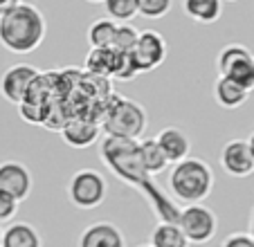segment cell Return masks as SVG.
Segmentation results:
<instances>
[{"mask_svg": "<svg viewBox=\"0 0 254 247\" xmlns=\"http://www.w3.org/2000/svg\"><path fill=\"white\" fill-rule=\"evenodd\" d=\"M48 25L45 16L32 2H18L0 16V45L14 54H29L43 43Z\"/></svg>", "mask_w": 254, "mask_h": 247, "instance_id": "2", "label": "cell"}, {"mask_svg": "<svg viewBox=\"0 0 254 247\" xmlns=\"http://www.w3.org/2000/svg\"><path fill=\"white\" fill-rule=\"evenodd\" d=\"M214 186V173L209 164L198 157H185L169 173V189L178 200L187 204H200Z\"/></svg>", "mask_w": 254, "mask_h": 247, "instance_id": "3", "label": "cell"}, {"mask_svg": "<svg viewBox=\"0 0 254 247\" xmlns=\"http://www.w3.org/2000/svg\"><path fill=\"white\" fill-rule=\"evenodd\" d=\"M183 11L196 23L211 25L221 18L223 0H183Z\"/></svg>", "mask_w": 254, "mask_h": 247, "instance_id": "19", "label": "cell"}, {"mask_svg": "<svg viewBox=\"0 0 254 247\" xmlns=\"http://www.w3.org/2000/svg\"><path fill=\"white\" fill-rule=\"evenodd\" d=\"M0 243H2V227H0Z\"/></svg>", "mask_w": 254, "mask_h": 247, "instance_id": "32", "label": "cell"}, {"mask_svg": "<svg viewBox=\"0 0 254 247\" xmlns=\"http://www.w3.org/2000/svg\"><path fill=\"white\" fill-rule=\"evenodd\" d=\"M137 247H151V245H137Z\"/></svg>", "mask_w": 254, "mask_h": 247, "instance_id": "33", "label": "cell"}, {"mask_svg": "<svg viewBox=\"0 0 254 247\" xmlns=\"http://www.w3.org/2000/svg\"><path fill=\"white\" fill-rule=\"evenodd\" d=\"M155 142H158L160 148L164 151L169 164H171V162L178 164L180 160L189 157V148H191L189 137H187L185 130L176 128V126H167V128H162L158 135H155Z\"/></svg>", "mask_w": 254, "mask_h": 247, "instance_id": "15", "label": "cell"}, {"mask_svg": "<svg viewBox=\"0 0 254 247\" xmlns=\"http://www.w3.org/2000/svg\"><path fill=\"white\" fill-rule=\"evenodd\" d=\"M137 142L139 139H128V137H115V135H106V139L101 142V160L120 180L128 182V185L137 186L144 193V198L151 202L153 211L160 216V223H176L178 220V209L176 204L167 198L164 193H160L158 185L151 180V176L146 173V169L142 167L137 155Z\"/></svg>", "mask_w": 254, "mask_h": 247, "instance_id": "1", "label": "cell"}, {"mask_svg": "<svg viewBox=\"0 0 254 247\" xmlns=\"http://www.w3.org/2000/svg\"><path fill=\"white\" fill-rule=\"evenodd\" d=\"M88 2H95V5H97V2H104V0H88Z\"/></svg>", "mask_w": 254, "mask_h": 247, "instance_id": "31", "label": "cell"}, {"mask_svg": "<svg viewBox=\"0 0 254 247\" xmlns=\"http://www.w3.org/2000/svg\"><path fill=\"white\" fill-rule=\"evenodd\" d=\"M67 198L77 209H95L106 198V180L95 169H81L70 178Z\"/></svg>", "mask_w": 254, "mask_h": 247, "instance_id": "6", "label": "cell"}, {"mask_svg": "<svg viewBox=\"0 0 254 247\" xmlns=\"http://www.w3.org/2000/svg\"><path fill=\"white\" fill-rule=\"evenodd\" d=\"M104 9L108 18L120 23H130L137 16V2L135 0H104Z\"/></svg>", "mask_w": 254, "mask_h": 247, "instance_id": "22", "label": "cell"}, {"mask_svg": "<svg viewBox=\"0 0 254 247\" xmlns=\"http://www.w3.org/2000/svg\"><path fill=\"white\" fill-rule=\"evenodd\" d=\"M117 23L111 18H97L90 23L88 27V43L90 50L95 48H111L113 45V36H115Z\"/></svg>", "mask_w": 254, "mask_h": 247, "instance_id": "21", "label": "cell"}, {"mask_svg": "<svg viewBox=\"0 0 254 247\" xmlns=\"http://www.w3.org/2000/svg\"><path fill=\"white\" fill-rule=\"evenodd\" d=\"M137 27H133L130 23H120L115 29V36H113V45L111 48L120 54H130V50L137 43Z\"/></svg>", "mask_w": 254, "mask_h": 247, "instance_id": "23", "label": "cell"}, {"mask_svg": "<svg viewBox=\"0 0 254 247\" xmlns=\"http://www.w3.org/2000/svg\"><path fill=\"white\" fill-rule=\"evenodd\" d=\"M250 92L243 90L241 86H236L234 81L225 79V76H218L214 83V99L216 104L221 108H227V110H234V108H241V106L248 101Z\"/></svg>", "mask_w": 254, "mask_h": 247, "instance_id": "17", "label": "cell"}, {"mask_svg": "<svg viewBox=\"0 0 254 247\" xmlns=\"http://www.w3.org/2000/svg\"><path fill=\"white\" fill-rule=\"evenodd\" d=\"M176 225L183 229L187 241L196 245L209 243L216 234V216L205 204H187L185 209H180Z\"/></svg>", "mask_w": 254, "mask_h": 247, "instance_id": "8", "label": "cell"}, {"mask_svg": "<svg viewBox=\"0 0 254 247\" xmlns=\"http://www.w3.org/2000/svg\"><path fill=\"white\" fill-rule=\"evenodd\" d=\"M223 247H254V241L250 234H230L223 241Z\"/></svg>", "mask_w": 254, "mask_h": 247, "instance_id": "27", "label": "cell"}, {"mask_svg": "<svg viewBox=\"0 0 254 247\" xmlns=\"http://www.w3.org/2000/svg\"><path fill=\"white\" fill-rule=\"evenodd\" d=\"M128 63L137 74L144 72H151L160 65V63L167 59V41H164L162 34L153 32V29H146V32H139L137 43L130 50Z\"/></svg>", "mask_w": 254, "mask_h": 247, "instance_id": "7", "label": "cell"}, {"mask_svg": "<svg viewBox=\"0 0 254 247\" xmlns=\"http://www.w3.org/2000/svg\"><path fill=\"white\" fill-rule=\"evenodd\" d=\"M137 155H139V162H142V167L146 169L149 176H158V173H162L164 169L169 167L167 155H164V151L160 148V144L155 142V137L139 139Z\"/></svg>", "mask_w": 254, "mask_h": 247, "instance_id": "16", "label": "cell"}, {"mask_svg": "<svg viewBox=\"0 0 254 247\" xmlns=\"http://www.w3.org/2000/svg\"><path fill=\"white\" fill-rule=\"evenodd\" d=\"M16 211H18V200L11 198L5 191H0V223L11 220L16 216Z\"/></svg>", "mask_w": 254, "mask_h": 247, "instance_id": "26", "label": "cell"}, {"mask_svg": "<svg viewBox=\"0 0 254 247\" xmlns=\"http://www.w3.org/2000/svg\"><path fill=\"white\" fill-rule=\"evenodd\" d=\"M79 247H124V236L113 223H92L83 229Z\"/></svg>", "mask_w": 254, "mask_h": 247, "instance_id": "14", "label": "cell"}, {"mask_svg": "<svg viewBox=\"0 0 254 247\" xmlns=\"http://www.w3.org/2000/svg\"><path fill=\"white\" fill-rule=\"evenodd\" d=\"M221 167L232 178H248L254 173V157L248 139H230L221 151Z\"/></svg>", "mask_w": 254, "mask_h": 247, "instance_id": "10", "label": "cell"}, {"mask_svg": "<svg viewBox=\"0 0 254 247\" xmlns=\"http://www.w3.org/2000/svg\"><path fill=\"white\" fill-rule=\"evenodd\" d=\"M151 247H189L191 243L183 234V229L176 223H158V227L151 232Z\"/></svg>", "mask_w": 254, "mask_h": 247, "instance_id": "20", "label": "cell"}, {"mask_svg": "<svg viewBox=\"0 0 254 247\" xmlns=\"http://www.w3.org/2000/svg\"><path fill=\"white\" fill-rule=\"evenodd\" d=\"M227 2H236V0H227Z\"/></svg>", "mask_w": 254, "mask_h": 247, "instance_id": "34", "label": "cell"}, {"mask_svg": "<svg viewBox=\"0 0 254 247\" xmlns=\"http://www.w3.org/2000/svg\"><path fill=\"white\" fill-rule=\"evenodd\" d=\"M99 126L106 135L139 139L142 133L146 130V110L137 101L117 97L104 113V119H101Z\"/></svg>", "mask_w": 254, "mask_h": 247, "instance_id": "4", "label": "cell"}, {"mask_svg": "<svg viewBox=\"0 0 254 247\" xmlns=\"http://www.w3.org/2000/svg\"><path fill=\"white\" fill-rule=\"evenodd\" d=\"M0 191L9 193L23 202L32 191V173L20 162H2L0 164Z\"/></svg>", "mask_w": 254, "mask_h": 247, "instance_id": "11", "label": "cell"}, {"mask_svg": "<svg viewBox=\"0 0 254 247\" xmlns=\"http://www.w3.org/2000/svg\"><path fill=\"white\" fill-rule=\"evenodd\" d=\"M216 67L221 72V76L234 81L236 86L243 90H254V54L250 52L245 45L232 43L218 52L216 59Z\"/></svg>", "mask_w": 254, "mask_h": 247, "instance_id": "5", "label": "cell"}, {"mask_svg": "<svg viewBox=\"0 0 254 247\" xmlns=\"http://www.w3.org/2000/svg\"><path fill=\"white\" fill-rule=\"evenodd\" d=\"M248 146H250V151H252V157H254V130L250 133V137H248Z\"/></svg>", "mask_w": 254, "mask_h": 247, "instance_id": "30", "label": "cell"}, {"mask_svg": "<svg viewBox=\"0 0 254 247\" xmlns=\"http://www.w3.org/2000/svg\"><path fill=\"white\" fill-rule=\"evenodd\" d=\"M250 236H252V241H254V207H252V211H250Z\"/></svg>", "mask_w": 254, "mask_h": 247, "instance_id": "29", "label": "cell"}, {"mask_svg": "<svg viewBox=\"0 0 254 247\" xmlns=\"http://www.w3.org/2000/svg\"><path fill=\"white\" fill-rule=\"evenodd\" d=\"M39 76V70L27 63H18V65H11L9 70L2 74L0 79V92L9 104L20 106L25 101L29 92V86L34 83V79Z\"/></svg>", "mask_w": 254, "mask_h": 247, "instance_id": "9", "label": "cell"}, {"mask_svg": "<svg viewBox=\"0 0 254 247\" xmlns=\"http://www.w3.org/2000/svg\"><path fill=\"white\" fill-rule=\"evenodd\" d=\"M61 135L67 146L72 148H88L99 139L101 126L90 117H70L61 128Z\"/></svg>", "mask_w": 254, "mask_h": 247, "instance_id": "12", "label": "cell"}, {"mask_svg": "<svg viewBox=\"0 0 254 247\" xmlns=\"http://www.w3.org/2000/svg\"><path fill=\"white\" fill-rule=\"evenodd\" d=\"M18 2H23V0H0V16L7 14L9 9H14Z\"/></svg>", "mask_w": 254, "mask_h": 247, "instance_id": "28", "label": "cell"}, {"mask_svg": "<svg viewBox=\"0 0 254 247\" xmlns=\"http://www.w3.org/2000/svg\"><path fill=\"white\" fill-rule=\"evenodd\" d=\"M0 247H43L39 232L29 223H11L2 232Z\"/></svg>", "mask_w": 254, "mask_h": 247, "instance_id": "18", "label": "cell"}, {"mask_svg": "<svg viewBox=\"0 0 254 247\" xmlns=\"http://www.w3.org/2000/svg\"><path fill=\"white\" fill-rule=\"evenodd\" d=\"M137 2V14L149 20H158L171 11L173 0H135Z\"/></svg>", "mask_w": 254, "mask_h": 247, "instance_id": "24", "label": "cell"}, {"mask_svg": "<svg viewBox=\"0 0 254 247\" xmlns=\"http://www.w3.org/2000/svg\"><path fill=\"white\" fill-rule=\"evenodd\" d=\"M45 106H48V104H45ZM45 106L23 101V104L18 106V113H20V117H23L27 124H43L45 122Z\"/></svg>", "mask_w": 254, "mask_h": 247, "instance_id": "25", "label": "cell"}, {"mask_svg": "<svg viewBox=\"0 0 254 247\" xmlns=\"http://www.w3.org/2000/svg\"><path fill=\"white\" fill-rule=\"evenodd\" d=\"M124 61H126V54L115 52L113 48H95L88 52L83 65L95 76H113L115 79V74L124 65Z\"/></svg>", "mask_w": 254, "mask_h": 247, "instance_id": "13", "label": "cell"}]
</instances>
